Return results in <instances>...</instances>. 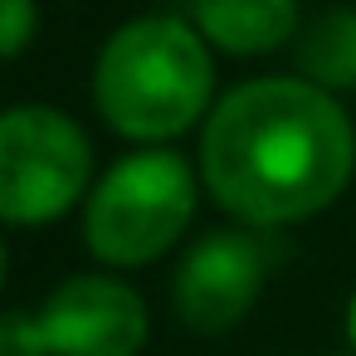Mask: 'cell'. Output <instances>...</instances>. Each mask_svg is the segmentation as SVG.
Wrapping results in <instances>:
<instances>
[{"instance_id": "cell-1", "label": "cell", "mask_w": 356, "mask_h": 356, "mask_svg": "<svg viewBox=\"0 0 356 356\" xmlns=\"http://www.w3.org/2000/svg\"><path fill=\"white\" fill-rule=\"evenodd\" d=\"M356 171L346 108L307 79H249L215 103L200 132V176L244 225L322 215Z\"/></svg>"}, {"instance_id": "cell-2", "label": "cell", "mask_w": 356, "mask_h": 356, "mask_svg": "<svg viewBox=\"0 0 356 356\" xmlns=\"http://www.w3.org/2000/svg\"><path fill=\"white\" fill-rule=\"evenodd\" d=\"M215 93L205 35L176 15L127 20L93 64V98L113 132L132 142H171L195 127Z\"/></svg>"}, {"instance_id": "cell-3", "label": "cell", "mask_w": 356, "mask_h": 356, "mask_svg": "<svg viewBox=\"0 0 356 356\" xmlns=\"http://www.w3.org/2000/svg\"><path fill=\"white\" fill-rule=\"evenodd\" d=\"M195 215V176L186 156L147 147L122 156L88 195L83 239L113 268H142L161 259Z\"/></svg>"}, {"instance_id": "cell-4", "label": "cell", "mask_w": 356, "mask_h": 356, "mask_svg": "<svg viewBox=\"0 0 356 356\" xmlns=\"http://www.w3.org/2000/svg\"><path fill=\"white\" fill-rule=\"evenodd\" d=\"M93 176V147L83 127L44 103L0 113V220L49 225L83 195Z\"/></svg>"}, {"instance_id": "cell-5", "label": "cell", "mask_w": 356, "mask_h": 356, "mask_svg": "<svg viewBox=\"0 0 356 356\" xmlns=\"http://www.w3.org/2000/svg\"><path fill=\"white\" fill-rule=\"evenodd\" d=\"M264 293V244L244 229H215L195 239L176 268L171 298L191 332H229L249 317Z\"/></svg>"}, {"instance_id": "cell-6", "label": "cell", "mask_w": 356, "mask_h": 356, "mask_svg": "<svg viewBox=\"0 0 356 356\" xmlns=\"http://www.w3.org/2000/svg\"><path fill=\"white\" fill-rule=\"evenodd\" d=\"M44 341L49 356H137L147 346V302L103 273H79L59 283L44 307Z\"/></svg>"}, {"instance_id": "cell-7", "label": "cell", "mask_w": 356, "mask_h": 356, "mask_svg": "<svg viewBox=\"0 0 356 356\" xmlns=\"http://www.w3.org/2000/svg\"><path fill=\"white\" fill-rule=\"evenodd\" d=\"M191 25L225 54H273L298 35V0H191Z\"/></svg>"}, {"instance_id": "cell-8", "label": "cell", "mask_w": 356, "mask_h": 356, "mask_svg": "<svg viewBox=\"0 0 356 356\" xmlns=\"http://www.w3.org/2000/svg\"><path fill=\"white\" fill-rule=\"evenodd\" d=\"M298 69L307 83H317L327 93L356 88V10L351 6L322 10L298 35Z\"/></svg>"}, {"instance_id": "cell-9", "label": "cell", "mask_w": 356, "mask_h": 356, "mask_svg": "<svg viewBox=\"0 0 356 356\" xmlns=\"http://www.w3.org/2000/svg\"><path fill=\"white\" fill-rule=\"evenodd\" d=\"M0 356H49L40 312H20V307L0 312Z\"/></svg>"}, {"instance_id": "cell-10", "label": "cell", "mask_w": 356, "mask_h": 356, "mask_svg": "<svg viewBox=\"0 0 356 356\" xmlns=\"http://www.w3.org/2000/svg\"><path fill=\"white\" fill-rule=\"evenodd\" d=\"M40 30V10L35 0H0V59L25 54V44Z\"/></svg>"}, {"instance_id": "cell-11", "label": "cell", "mask_w": 356, "mask_h": 356, "mask_svg": "<svg viewBox=\"0 0 356 356\" xmlns=\"http://www.w3.org/2000/svg\"><path fill=\"white\" fill-rule=\"evenodd\" d=\"M346 337H351V356H356V298H351V307H346Z\"/></svg>"}, {"instance_id": "cell-12", "label": "cell", "mask_w": 356, "mask_h": 356, "mask_svg": "<svg viewBox=\"0 0 356 356\" xmlns=\"http://www.w3.org/2000/svg\"><path fill=\"white\" fill-rule=\"evenodd\" d=\"M0 288H6V244H0Z\"/></svg>"}]
</instances>
